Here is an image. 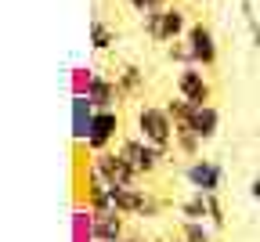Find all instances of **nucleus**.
Listing matches in <instances>:
<instances>
[{"label":"nucleus","instance_id":"obj_21","mask_svg":"<svg viewBox=\"0 0 260 242\" xmlns=\"http://www.w3.org/2000/svg\"><path fill=\"white\" fill-rule=\"evenodd\" d=\"M206 206H210V221H213V224L220 228V224H224V206H220L217 192H213V195H206Z\"/></svg>","mask_w":260,"mask_h":242},{"label":"nucleus","instance_id":"obj_19","mask_svg":"<svg viewBox=\"0 0 260 242\" xmlns=\"http://www.w3.org/2000/svg\"><path fill=\"white\" fill-rule=\"evenodd\" d=\"M94 73H98V69H90V65H80V69H73V94H87V87H90Z\"/></svg>","mask_w":260,"mask_h":242},{"label":"nucleus","instance_id":"obj_11","mask_svg":"<svg viewBox=\"0 0 260 242\" xmlns=\"http://www.w3.org/2000/svg\"><path fill=\"white\" fill-rule=\"evenodd\" d=\"M94 101L87 94H73V141H87V134H90V123H94Z\"/></svg>","mask_w":260,"mask_h":242},{"label":"nucleus","instance_id":"obj_8","mask_svg":"<svg viewBox=\"0 0 260 242\" xmlns=\"http://www.w3.org/2000/svg\"><path fill=\"white\" fill-rule=\"evenodd\" d=\"M184 177H188V185H191L195 192H203V195H213V192L220 188V177H224V170H220L217 163H210V159H195V163H188Z\"/></svg>","mask_w":260,"mask_h":242},{"label":"nucleus","instance_id":"obj_1","mask_svg":"<svg viewBox=\"0 0 260 242\" xmlns=\"http://www.w3.org/2000/svg\"><path fill=\"white\" fill-rule=\"evenodd\" d=\"M145 33L152 40L159 44H174V40H184V33H188V15L174 4L167 8H155V11H145Z\"/></svg>","mask_w":260,"mask_h":242},{"label":"nucleus","instance_id":"obj_5","mask_svg":"<svg viewBox=\"0 0 260 242\" xmlns=\"http://www.w3.org/2000/svg\"><path fill=\"white\" fill-rule=\"evenodd\" d=\"M184 44H188V51H191V65L210 69V65L217 62V37H213V29H210V25H203V22L188 25Z\"/></svg>","mask_w":260,"mask_h":242},{"label":"nucleus","instance_id":"obj_7","mask_svg":"<svg viewBox=\"0 0 260 242\" xmlns=\"http://www.w3.org/2000/svg\"><path fill=\"white\" fill-rule=\"evenodd\" d=\"M177 94L195 101V105H206L210 101V80L203 73V65H181V73H177Z\"/></svg>","mask_w":260,"mask_h":242},{"label":"nucleus","instance_id":"obj_16","mask_svg":"<svg viewBox=\"0 0 260 242\" xmlns=\"http://www.w3.org/2000/svg\"><path fill=\"white\" fill-rule=\"evenodd\" d=\"M116 83H119L123 98H130V94H138V90H141V69H134V65H126L123 73H116Z\"/></svg>","mask_w":260,"mask_h":242},{"label":"nucleus","instance_id":"obj_13","mask_svg":"<svg viewBox=\"0 0 260 242\" xmlns=\"http://www.w3.org/2000/svg\"><path fill=\"white\" fill-rule=\"evenodd\" d=\"M191 127H195V134L203 137V141H210V137H217V130H220V112L210 105H199L195 109V116H191Z\"/></svg>","mask_w":260,"mask_h":242},{"label":"nucleus","instance_id":"obj_22","mask_svg":"<svg viewBox=\"0 0 260 242\" xmlns=\"http://www.w3.org/2000/svg\"><path fill=\"white\" fill-rule=\"evenodd\" d=\"M130 8H134L138 15H145V11H155V8H167L170 0H126Z\"/></svg>","mask_w":260,"mask_h":242},{"label":"nucleus","instance_id":"obj_14","mask_svg":"<svg viewBox=\"0 0 260 242\" xmlns=\"http://www.w3.org/2000/svg\"><path fill=\"white\" fill-rule=\"evenodd\" d=\"M174 145H177V152H184V156H199L203 137L195 134V127H191V123H181V127L174 130Z\"/></svg>","mask_w":260,"mask_h":242},{"label":"nucleus","instance_id":"obj_15","mask_svg":"<svg viewBox=\"0 0 260 242\" xmlns=\"http://www.w3.org/2000/svg\"><path fill=\"white\" fill-rule=\"evenodd\" d=\"M87 33H90V47H94V51H109V47L116 44V33H112L102 18H94Z\"/></svg>","mask_w":260,"mask_h":242},{"label":"nucleus","instance_id":"obj_9","mask_svg":"<svg viewBox=\"0 0 260 242\" xmlns=\"http://www.w3.org/2000/svg\"><path fill=\"white\" fill-rule=\"evenodd\" d=\"M87 231L94 242H119L123 238V214L119 210H90Z\"/></svg>","mask_w":260,"mask_h":242},{"label":"nucleus","instance_id":"obj_10","mask_svg":"<svg viewBox=\"0 0 260 242\" xmlns=\"http://www.w3.org/2000/svg\"><path fill=\"white\" fill-rule=\"evenodd\" d=\"M87 98L94 101V109H116L119 98H123V90H119V83L109 80L105 73H94V80H90V87H87Z\"/></svg>","mask_w":260,"mask_h":242},{"label":"nucleus","instance_id":"obj_6","mask_svg":"<svg viewBox=\"0 0 260 242\" xmlns=\"http://www.w3.org/2000/svg\"><path fill=\"white\" fill-rule=\"evenodd\" d=\"M119 156H123L130 166H134L141 177H145V174H152V170L162 163V156H167V152L155 148V145H148L145 137H130V141H123V145H119Z\"/></svg>","mask_w":260,"mask_h":242},{"label":"nucleus","instance_id":"obj_23","mask_svg":"<svg viewBox=\"0 0 260 242\" xmlns=\"http://www.w3.org/2000/svg\"><path fill=\"white\" fill-rule=\"evenodd\" d=\"M249 195H253V199H256V202H260V174H256V177H253V181H249Z\"/></svg>","mask_w":260,"mask_h":242},{"label":"nucleus","instance_id":"obj_4","mask_svg":"<svg viewBox=\"0 0 260 242\" xmlns=\"http://www.w3.org/2000/svg\"><path fill=\"white\" fill-rule=\"evenodd\" d=\"M116 134H119V112L116 109H98L94 112V123H90V134H87V152L94 156V152H105V148H112V141H116Z\"/></svg>","mask_w":260,"mask_h":242},{"label":"nucleus","instance_id":"obj_24","mask_svg":"<svg viewBox=\"0 0 260 242\" xmlns=\"http://www.w3.org/2000/svg\"><path fill=\"white\" fill-rule=\"evenodd\" d=\"M119 242H138V238H119Z\"/></svg>","mask_w":260,"mask_h":242},{"label":"nucleus","instance_id":"obj_25","mask_svg":"<svg viewBox=\"0 0 260 242\" xmlns=\"http://www.w3.org/2000/svg\"><path fill=\"white\" fill-rule=\"evenodd\" d=\"M181 242H184V238H181Z\"/></svg>","mask_w":260,"mask_h":242},{"label":"nucleus","instance_id":"obj_12","mask_svg":"<svg viewBox=\"0 0 260 242\" xmlns=\"http://www.w3.org/2000/svg\"><path fill=\"white\" fill-rule=\"evenodd\" d=\"M112 202H116L119 214H145L148 195H145V188H138V185H126V188H112Z\"/></svg>","mask_w":260,"mask_h":242},{"label":"nucleus","instance_id":"obj_18","mask_svg":"<svg viewBox=\"0 0 260 242\" xmlns=\"http://www.w3.org/2000/svg\"><path fill=\"white\" fill-rule=\"evenodd\" d=\"M181 238H184V242H210V231H206V224H203V221H184Z\"/></svg>","mask_w":260,"mask_h":242},{"label":"nucleus","instance_id":"obj_2","mask_svg":"<svg viewBox=\"0 0 260 242\" xmlns=\"http://www.w3.org/2000/svg\"><path fill=\"white\" fill-rule=\"evenodd\" d=\"M174 130H177V123H174L170 109H159V105H141L138 109V137H145L148 145L167 152L170 141H174Z\"/></svg>","mask_w":260,"mask_h":242},{"label":"nucleus","instance_id":"obj_20","mask_svg":"<svg viewBox=\"0 0 260 242\" xmlns=\"http://www.w3.org/2000/svg\"><path fill=\"white\" fill-rule=\"evenodd\" d=\"M242 15H246V25H249V33H253V44L260 47V25H256V15H253V4H249V0H242Z\"/></svg>","mask_w":260,"mask_h":242},{"label":"nucleus","instance_id":"obj_17","mask_svg":"<svg viewBox=\"0 0 260 242\" xmlns=\"http://www.w3.org/2000/svg\"><path fill=\"white\" fill-rule=\"evenodd\" d=\"M181 214L188 217V221H203V217H210V206H206V195L203 192H195L184 206H181Z\"/></svg>","mask_w":260,"mask_h":242},{"label":"nucleus","instance_id":"obj_3","mask_svg":"<svg viewBox=\"0 0 260 242\" xmlns=\"http://www.w3.org/2000/svg\"><path fill=\"white\" fill-rule=\"evenodd\" d=\"M90 170H94V174L102 177L105 185H112V188H126V185H138V177H141V174H138V170L130 166V163H126V159H123L119 152H109V148H105V152H94V156H90Z\"/></svg>","mask_w":260,"mask_h":242}]
</instances>
